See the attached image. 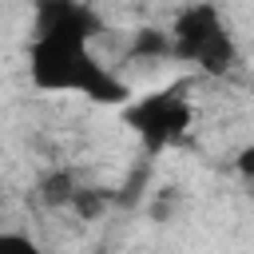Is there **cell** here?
Masks as SVG:
<instances>
[{
	"label": "cell",
	"instance_id": "1",
	"mask_svg": "<svg viewBox=\"0 0 254 254\" xmlns=\"http://www.w3.org/2000/svg\"><path fill=\"white\" fill-rule=\"evenodd\" d=\"M28 75L40 91H71L95 103H127V83L107 71L83 40H32Z\"/></svg>",
	"mask_w": 254,
	"mask_h": 254
},
{
	"label": "cell",
	"instance_id": "2",
	"mask_svg": "<svg viewBox=\"0 0 254 254\" xmlns=\"http://www.w3.org/2000/svg\"><path fill=\"white\" fill-rule=\"evenodd\" d=\"M171 56L183 60V64H194V67L206 71V75H226V71L238 64L234 36H230L226 20L218 16V8L206 4V0H194V4H187V8L175 16Z\"/></svg>",
	"mask_w": 254,
	"mask_h": 254
},
{
	"label": "cell",
	"instance_id": "3",
	"mask_svg": "<svg viewBox=\"0 0 254 254\" xmlns=\"http://www.w3.org/2000/svg\"><path fill=\"white\" fill-rule=\"evenodd\" d=\"M123 123L139 135L143 151L159 155L167 151L171 143H179L190 127V103L179 87H163V91H151L135 103H123Z\"/></svg>",
	"mask_w": 254,
	"mask_h": 254
},
{
	"label": "cell",
	"instance_id": "4",
	"mask_svg": "<svg viewBox=\"0 0 254 254\" xmlns=\"http://www.w3.org/2000/svg\"><path fill=\"white\" fill-rule=\"evenodd\" d=\"M103 32V20L83 0H40L32 12V40H91Z\"/></svg>",
	"mask_w": 254,
	"mask_h": 254
},
{
	"label": "cell",
	"instance_id": "5",
	"mask_svg": "<svg viewBox=\"0 0 254 254\" xmlns=\"http://www.w3.org/2000/svg\"><path fill=\"white\" fill-rule=\"evenodd\" d=\"M75 175L71 171H52V175H44L40 179V202L44 206H71V198H75Z\"/></svg>",
	"mask_w": 254,
	"mask_h": 254
},
{
	"label": "cell",
	"instance_id": "6",
	"mask_svg": "<svg viewBox=\"0 0 254 254\" xmlns=\"http://www.w3.org/2000/svg\"><path fill=\"white\" fill-rule=\"evenodd\" d=\"M131 56L135 60H163V56H171V32L139 28L135 32V44H131Z\"/></svg>",
	"mask_w": 254,
	"mask_h": 254
},
{
	"label": "cell",
	"instance_id": "7",
	"mask_svg": "<svg viewBox=\"0 0 254 254\" xmlns=\"http://www.w3.org/2000/svg\"><path fill=\"white\" fill-rule=\"evenodd\" d=\"M0 254H52V250H44L36 238H28V234H16V230H0Z\"/></svg>",
	"mask_w": 254,
	"mask_h": 254
},
{
	"label": "cell",
	"instance_id": "8",
	"mask_svg": "<svg viewBox=\"0 0 254 254\" xmlns=\"http://www.w3.org/2000/svg\"><path fill=\"white\" fill-rule=\"evenodd\" d=\"M71 206H75L83 218H91V214H99V210H103V198H99L95 190H83V187H79V190H75V198H71Z\"/></svg>",
	"mask_w": 254,
	"mask_h": 254
},
{
	"label": "cell",
	"instance_id": "9",
	"mask_svg": "<svg viewBox=\"0 0 254 254\" xmlns=\"http://www.w3.org/2000/svg\"><path fill=\"white\" fill-rule=\"evenodd\" d=\"M238 175L242 179H254V143L238 151Z\"/></svg>",
	"mask_w": 254,
	"mask_h": 254
}]
</instances>
